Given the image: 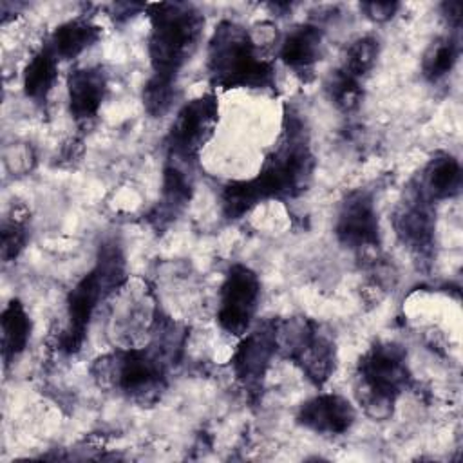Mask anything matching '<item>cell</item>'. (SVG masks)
Returning <instances> with one entry per match:
<instances>
[{
	"instance_id": "cell-1",
	"label": "cell",
	"mask_w": 463,
	"mask_h": 463,
	"mask_svg": "<svg viewBox=\"0 0 463 463\" xmlns=\"http://www.w3.org/2000/svg\"><path fill=\"white\" fill-rule=\"evenodd\" d=\"M315 172V156L307 125L289 109L284 114L282 134L251 179L230 181L221 192V212L228 221H237L264 201H288L302 195Z\"/></svg>"
},
{
	"instance_id": "cell-2",
	"label": "cell",
	"mask_w": 463,
	"mask_h": 463,
	"mask_svg": "<svg viewBox=\"0 0 463 463\" xmlns=\"http://www.w3.org/2000/svg\"><path fill=\"white\" fill-rule=\"evenodd\" d=\"M206 71L213 87L273 90L275 67L260 43L242 25L222 20L208 43Z\"/></svg>"
},
{
	"instance_id": "cell-3",
	"label": "cell",
	"mask_w": 463,
	"mask_h": 463,
	"mask_svg": "<svg viewBox=\"0 0 463 463\" xmlns=\"http://www.w3.org/2000/svg\"><path fill=\"white\" fill-rule=\"evenodd\" d=\"M150 33L148 58L152 76L177 83V76L197 51L204 16L186 2H159L146 5Z\"/></svg>"
},
{
	"instance_id": "cell-4",
	"label": "cell",
	"mask_w": 463,
	"mask_h": 463,
	"mask_svg": "<svg viewBox=\"0 0 463 463\" xmlns=\"http://www.w3.org/2000/svg\"><path fill=\"white\" fill-rule=\"evenodd\" d=\"M127 280L125 255L116 241L99 246L94 268L83 275L67 295V326L58 338V349L74 354L81 349L90 318L101 300Z\"/></svg>"
},
{
	"instance_id": "cell-5",
	"label": "cell",
	"mask_w": 463,
	"mask_h": 463,
	"mask_svg": "<svg viewBox=\"0 0 463 463\" xmlns=\"http://www.w3.org/2000/svg\"><path fill=\"white\" fill-rule=\"evenodd\" d=\"M170 353L165 342L148 347H128L96 360L94 378L139 403H156L166 387Z\"/></svg>"
},
{
	"instance_id": "cell-6",
	"label": "cell",
	"mask_w": 463,
	"mask_h": 463,
	"mask_svg": "<svg viewBox=\"0 0 463 463\" xmlns=\"http://www.w3.org/2000/svg\"><path fill=\"white\" fill-rule=\"evenodd\" d=\"M411 383L407 351L396 342H376L358 360L356 398L373 420H387Z\"/></svg>"
},
{
	"instance_id": "cell-7",
	"label": "cell",
	"mask_w": 463,
	"mask_h": 463,
	"mask_svg": "<svg viewBox=\"0 0 463 463\" xmlns=\"http://www.w3.org/2000/svg\"><path fill=\"white\" fill-rule=\"evenodd\" d=\"M279 354L293 362L317 387L324 385L336 367V349L327 333L306 317L277 320Z\"/></svg>"
},
{
	"instance_id": "cell-8",
	"label": "cell",
	"mask_w": 463,
	"mask_h": 463,
	"mask_svg": "<svg viewBox=\"0 0 463 463\" xmlns=\"http://www.w3.org/2000/svg\"><path fill=\"white\" fill-rule=\"evenodd\" d=\"M219 123V101L213 92L186 101L175 114L165 137L166 159L194 166L213 137Z\"/></svg>"
},
{
	"instance_id": "cell-9",
	"label": "cell",
	"mask_w": 463,
	"mask_h": 463,
	"mask_svg": "<svg viewBox=\"0 0 463 463\" xmlns=\"http://www.w3.org/2000/svg\"><path fill=\"white\" fill-rule=\"evenodd\" d=\"M260 298V280L246 264H232L219 291V326L233 336H242L251 329Z\"/></svg>"
},
{
	"instance_id": "cell-10",
	"label": "cell",
	"mask_w": 463,
	"mask_h": 463,
	"mask_svg": "<svg viewBox=\"0 0 463 463\" xmlns=\"http://www.w3.org/2000/svg\"><path fill=\"white\" fill-rule=\"evenodd\" d=\"M392 226L396 237L409 253L429 266L434 257L436 242L434 203H430L412 183L394 210Z\"/></svg>"
},
{
	"instance_id": "cell-11",
	"label": "cell",
	"mask_w": 463,
	"mask_h": 463,
	"mask_svg": "<svg viewBox=\"0 0 463 463\" xmlns=\"http://www.w3.org/2000/svg\"><path fill=\"white\" fill-rule=\"evenodd\" d=\"M335 235L344 248L358 253L380 246L378 212L369 190L356 188L345 194L336 213Z\"/></svg>"
},
{
	"instance_id": "cell-12",
	"label": "cell",
	"mask_w": 463,
	"mask_h": 463,
	"mask_svg": "<svg viewBox=\"0 0 463 463\" xmlns=\"http://www.w3.org/2000/svg\"><path fill=\"white\" fill-rule=\"evenodd\" d=\"M275 354H279L277 320L262 322L241 336L232 356V371L237 382L250 394H257L260 391Z\"/></svg>"
},
{
	"instance_id": "cell-13",
	"label": "cell",
	"mask_w": 463,
	"mask_h": 463,
	"mask_svg": "<svg viewBox=\"0 0 463 463\" xmlns=\"http://www.w3.org/2000/svg\"><path fill=\"white\" fill-rule=\"evenodd\" d=\"M297 423L320 436H342L345 434L354 420V405L333 392H324L304 402L295 416Z\"/></svg>"
},
{
	"instance_id": "cell-14",
	"label": "cell",
	"mask_w": 463,
	"mask_h": 463,
	"mask_svg": "<svg viewBox=\"0 0 463 463\" xmlns=\"http://www.w3.org/2000/svg\"><path fill=\"white\" fill-rule=\"evenodd\" d=\"M194 194V166L172 159L165 161L163 186L157 204L146 215L154 230H165L188 206Z\"/></svg>"
},
{
	"instance_id": "cell-15",
	"label": "cell",
	"mask_w": 463,
	"mask_h": 463,
	"mask_svg": "<svg viewBox=\"0 0 463 463\" xmlns=\"http://www.w3.org/2000/svg\"><path fill=\"white\" fill-rule=\"evenodd\" d=\"M109 81L103 67H80L71 71L67 78L69 110L76 123L92 121L107 96Z\"/></svg>"
},
{
	"instance_id": "cell-16",
	"label": "cell",
	"mask_w": 463,
	"mask_h": 463,
	"mask_svg": "<svg viewBox=\"0 0 463 463\" xmlns=\"http://www.w3.org/2000/svg\"><path fill=\"white\" fill-rule=\"evenodd\" d=\"M324 31L317 24L295 25L280 42L279 58L304 81L313 78L315 65L320 61Z\"/></svg>"
},
{
	"instance_id": "cell-17",
	"label": "cell",
	"mask_w": 463,
	"mask_h": 463,
	"mask_svg": "<svg viewBox=\"0 0 463 463\" xmlns=\"http://www.w3.org/2000/svg\"><path fill=\"white\" fill-rule=\"evenodd\" d=\"M461 165L449 152L434 154L412 184L430 201L439 203L452 199L461 190Z\"/></svg>"
},
{
	"instance_id": "cell-18",
	"label": "cell",
	"mask_w": 463,
	"mask_h": 463,
	"mask_svg": "<svg viewBox=\"0 0 463 463\" xmlns=\"http://www.w3.org/2000/svg\"><path fill=\"white\" fill-rule=\"evenodd\" d=\"M101 38V27L92 20L80 16L58 25L45 45L58 60H74Z\"/></svg>"
},
{
	"instance_id": "cell-19",
	"label": "cell",
	"mask_w": 463,
	"mask_h": 463,
	"mask_svg": "<svg viewBox=\"0 0 463 463\" xmlns=\"http://www.w3.org/2000/svg\"><path fill=\"white\" fill-rule=\"evenodd\" d=\"M58 58L43 43L29 60L24 71V92L34 103L47 101L58 80Z\"/></svg>"
},
{
	"instance_id": "cell-20",
	"label": "cell",
	"mask_w": 463,
	"mask_h": 463,
	"mask_svg": "<svg viewBox=\"0 0 463 463\" xmlns=\"http://www.w3.org/2000/svg\"><path fill=\"white\" fill-rule=\"evenodd\" d=\"M2 329V358L4 364H11L24 353L31 336V318L18 298L7 302L0 317Z\"/></svg>"
},
{
	"instance_id": "cell-21",
	"label": "cell",
	"mask_w": 463,
	"mask_h": 463,
	"mask_svg": "<svg viewBox=\"0 0 463 463\" xmlns=\"http://www.w3.org/2000/svg\"><path fill=\"white\" fill-rule=\"evenodd\" d=\"M461 43L454 31L436 38L425 51L421 60V74L427 81L436 83L452 72L459 60Z\"/></svg>"
},
{
	"instance_id": "cell-22",
	"label": "cell",
	"mask_w": 463,
	"mask_h": 463,
	"mask_svg": "<svg viewBox=\"0 0 463 463\" xmlns=\"http://www.w3.org/2000/svg\"><path fill=\"white\" fill-rule=\"evenodd\" d=\"M380 54V43L374 36H360L351 42L342 56V61L336 69L347 76L364 83L367 74L373 71Z\"/></svg>"
},
{
	"instance_id": "cell-23",
	"label": "cell",
	"mask_w": 463,
	"mask_h": 463,
	"mask_svg": "<svg viewBox=\"0 0 463 463\" xmlns=\"http://www.w3.org/2000/svg\"><path fill=\"white\" fill-rule=\"evenodd\" d=\"M27 212L22 208H11L2 222V259L4 262L14 260L27 244Z\"/></svg>"
},
{
	"instance_id": "cell-24",
	"label": "cell",
	"mask_w": 463,
	"mask_h": 463,
	"mask_svg": "<svg viewBox=\"0 0 463 463\" xmlns=\"http://www.w3.org/2000/svg\"><path fill=\"white\" fill-rule=\"evenodd\" d=\"M326 92L336 109L351 112L362 101V81L335 69L326 81Z\"/></svg>"
},
{
	"instance_id": "cell-25",
	"label": "cell",
	"mask_w": 463,
	"mask_h": 463,
	"mask_svg": "<svg viewBox=\"0 0 463 463\" xmlns=\"http://www.w3.org/2000/svg\"><path fill=\"white\" fill-rule=\"evenodd\" d=\"M177 98V83L150 76L143 87V107L150 118L165 116Z\"/></svg>"
},
{
	"instance_id": "cell-26",
	"label": "cell",
	"mask_w": 463,
	"mask_h": 463,
	"mask_svg": "<svg viewBox=\"0 0 463 463\" xmlns=\"http://www.w3.org/2000/svg\"><path fill=\"white\" fill-rule=\"evenodd\" d=\"M398 7H400L398 2H364V4H360V9L373 22L391 20L394 16V13L398 11Z\"/></svg>"
},
{
	"instance_id": "cell-27",
	"label": "cell",
	"mask_w": 463,
	"mask_h": 463,
	"mask_svg": "<svg viewBox=\"0 0 463 463\" xmlns=\"http://www.w3.org/2000/svg\"><path fill=\"white\" fill-rule=\"evenodd\" d=\"M441 13H443V18L447 20L450 31L458 33L461 27V4L459 2H443Z\"/></svg>"
},
{
	"instance_id": "cell-28",
	"label": "cell",
	"mask_w": 463,
	"mask_h": 463,
	"mask_svg": "<svg viewBox=\"0 0 463 463\" xmlns=\"http://www.w3.org/2000/svg\"><path fill=\"white\" fill-rule=\"evenodd\" d=\"M114 14L112 18L116 22H125L128 18L134 16V11H141V9H146V5L143 4H130V2H121V4H114Z\"/></svg>"
}]
</instances>
